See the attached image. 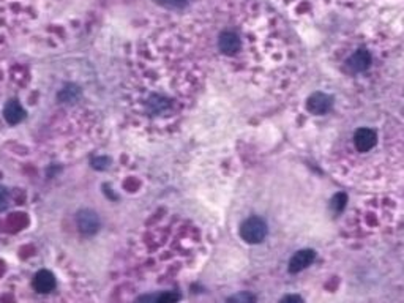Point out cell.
Instances as JSON below:
<instances>
[{"instance_id": "13", "label": "cell", "mask_w": 404, "mask_h": 303, "mask_svg": "<svg viewBox=\"0 0 404 303\" xmlns=\"http://www.w3.org/2000/svg\"><path fill=\"white\" fill-rule=\"evenodd\" d=\"M76 97H77V89H74V87L65 89V90L60 93V98H63L65 101H73Z\"/></svg>"}, {"instance_id": "4", "label": "cell", "mask_w": 404, "mask_h": 303, "mask_svg": "<svg viewBox=\"0 0 404 303\" xmlns=\"http://www.w3.org/2000/svg\"><path fill=\"white\" fill-rule=\"evenodd\" d=\"M308 111L311 114H316V116H322V114H326L330 111L332 107V98L329 97V95L326 93H313L311 97L308 98Z\"/></svg>"}, {"instance_id": "12", "label": "cell", "mask_w": 404, "mask_h": 303, "mask_svg": "<svg viewBox=\"0 0 404 303\" xmlns=\"http://www.w3.org/2000/svg\"><path fill=\"white\" fill-rule=\"evenodd\" d=\"M346 202H347V196L344 193H338L332 199V209L335 212H341L344 207H346Z\"/></svg>"}, {"instance_id": "16", "label": "cell", "mask_w": 404, "mask_h": 303, "mask_svg": "<svg viewBox=\"0 0 404 303\" xmlns=\"http://www.w3.org/2000/svg\"><path fill=\"white\" fill-rule=\"evenodd\" d=\"M280 303H303L302 297L300 295H294V294H290V295H286Z\"/></svg>"}, {"instance_id": "2", "label": "cell", "mask_w": 404, "mask_h": 303, "mask_svg": "<svg viewBox=\"0 0 404 303\" xmlns=\"http://www.w3.org/2000/svg\"><path fill=\"white\" fill-rule=\"evenodd\" d=\"M77 226L79 231L86 234V235H92L98 231L100 228V219L98 215L92 210H80L77 213Z\"/></svg>"}, {"instance_id": "8", "label": "cell", "mask_w": 404, "mask_h": 303, "mask_svg": "<svg viewBox=\"0 0 404 303\" xmlns=\"http://www.w3.org/2000/svg\"><path fill=\"white\" fill-rule=\"evenodd\" d=\"M56 288V277L49 272V270H40V272L34 277V289L47 294Z\"/></svg>"}, {"instance_id": "7", "label": "cell", "mask_w": 404, "mask_h": 303, "mask_svg": "<svg viewBox=\"0 0 404 303\" xmlns=\"http://www.w3.org/2000/svg\"><path fill=\"white\" fill-rule=\"evenodd\" d=\"M240 38L234 34V32H223L220 40H218V47L220 51L226 56H232L240 49Z\"/></svg>"}, {"instance_id": "9", "label": "cell", "mask_w": 404, "mask_h": 303, "mask_svg": "<svg viewBox=\"0 0 404 303\" xmlns=\"http://www.w3.org/2000/svg\"><path fill=\"white\" fill-rule=\"evenodd\" d=\"M180 298L179 292L168 291V292H158V294H145L134 300V303H177Z\"/></svg>"}, {"instance_id": "1", "label": "cell", "mask_w": 404, "mask_h": 303, "mask_svg": "<svg viewBox=\"0 0 404 303\" xmlns=\"http://www.w3.org/2000/svg\"><path fill=\"white\" fill-rule=\"evenodd\" d=\"M267 235V225L264 219L251 216L247 221L241 223L240 228V237L244 238L247 243H259L262 242Z\"/></svg>"}, {"instance_id": "11", "label": "cell", "mask_w": 404, "mask_h": 303, "mask_svg": "<svg viewBox=\"0 0 404 303\" xmlns=\"http://www.w3.org/2000/svg\"><path fill=\"white\" fill-rule=\"evenodd\" d=\"M228 303H256V297L250 292H240L229 297Z\"/></svg>"}, {"instance_id": "6", "label": "cell", "mask_w": 404, "mask_h": 303, "mask_svg": "<svg viewBox=\"0 0 404 303\" xmlns=\"http://www.w3.org/2000/svg\"><path fill=\"white\" fill-rule=\"evenodd\" d=\"M371 63V56L366 49H360L357 51L354 56H351V59L346 62V70L352 74L360 73L363 70H366Z\"/></svg>"}, {"instance_id": "14", "label": "cell", "mask_w": 404, "mask_h": 303, "mask_svg": "<svg viewBox=\"0 0 404 303\" xmlns=\"http://www.w3.org/2000/svg\"><path fill=\"white\" fill-rule=\"evenodd\" d=\"M8 205V193L4 186H0V212H4Z\"/></svg>"}, {"instance_id": "17", "label": "cell", "mask_w": 404, "mask_h": 303, "mask_svg": "<svg viewBox=\"0 0 404 303\" xmlns=\"http://www.w3.org/2000/svg\"><path fill=\"white\" fill-rule=\"evenodd\" d=\"M156 2L168 5V7H180L186 2V0H156Z\"/></svg>"}, {"instance_id": "3", "label": "cell", "mask_w": 404, "mask_h": 303, "mask_svg": "<svg viewBox=\"0 0 404 303\" xmlns=\"http://www.w3.org/2000/svg\"><path fill=\"white\" fill-rule=\"evenodd\" d=\"M314 258H316V253L313 250H302V251L295 253L289 262V272L290 273L302 272V270H305L306 267L313 264Z\"/></svg>"}, {"instance_id": "15", "label": "cell", "mask_w": 404, "mask_h": 303, "mask_svg": "<svg viewBox=\"0 0 404 303\" xmlns=\"http://www.w3.org/2000/svg\"><path fill=\"white\" fill-rule=\"evenodd\" d=\"M107 163H109L107 158H95L93 159V168H96V169H104V168H107Z\"/></svg>"}, {"instance_id": "5", "label": "cell", "mask_w": 404, "mask_h": 303, "mask_svg": "<svg viewBox=\"0 0 404 303\" xmlns=\"http://www.w3.org/2000/svg\"><path fill=\"white\" fill-rule=\"evenodd\" d=\"M376 133L369 128H360L354 134V144L359 152H369L376 146Z\"/></svg>"}, {"instance_id": "10", "label": "cell", "mask_w": 404, "mask_h": 303, "mask_svg": "<svg viewBox=\"0 0 404 303\" xmlns=\"http://www.w3.org/2000/svg\"><path fill=\"white\" fill-rule=\"evenodd\" d=\"M4 117L10 125H16L25 117V111L18 101H8L4 107Z\"/></svg>"}]
</instances>
